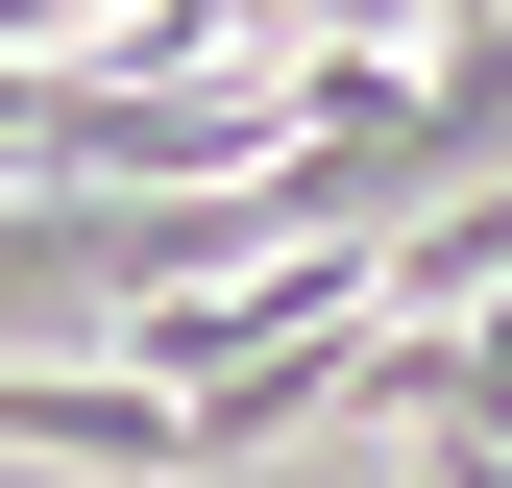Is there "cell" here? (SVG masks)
Returning a JSON list of instances; mask_svg holds the SVG:
<instances>
[{
    "mask_svg": "<svg viewBox=\"0 0 512 488\" xmlns=\"http://www.w3.org/2000/svg\"><path fill=\"white\" fill-rule=\"evenodd\" d=\"M415 440H488V464H512V293L439 318V415H415Z\"/></svg>",
    "mask_w": 512,
    "mask_h": 488,
    "instance_id": "6da1fadb",
    "label": "cell"
}]
</instances>
